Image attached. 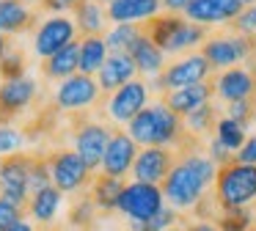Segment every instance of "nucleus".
Masks as SVG:
<instances>
[{
    "instance_id": "2f4dec72",
    "label": "nucleus",
    "mask_w": 256,
    "mask_h": 231,
    "mask_svg": "<svg viewBox=\"0 0 256 231\" xmlns=\"http://www.w3.org/2000/svg\"><path fill=\"white\" fill-rule=\"evenodd\" d=\"M215 226L220 231H250L256 226V209H226L218 212Z\"/></svg>"
},
{
    "instance_id": "473e14b6",
    "label": "nucleus",
    "mask_w": 256,
    "mask_h": 231,
    "mask_svg": "<svg viewBox=\"0 0 256 231\" xmlns=\"http://www.w3.org/2000/svg\"><path fill=\"white\" fill-rule=\"evenodd\" d=\"M184 214L176 212L174 206H166L157 218L152 220H140V223H127V231H168L174 226H182Z\"/></svg>"
},
{
    "instance_id": "c85d7f7f",
    "label": "nucleus",
    "mask_w": 256,
    "mask_h": 231,
    "mask_svg": "<svg viewBox=\"0 0 256 231\" xmlns=\"http://www.w3.org/2000/svg\"><path fill=\"white\" fill-rule=\"evenodd\" d=\"M184 130L190 132V135H196V138H204V135H215V126H218V121H220V116H218V108L212 102H206L204 108H198V110H193L190 116H184Z\"/></svg>"
},
{
    "instance_id": "de8ad7c7",
    "label": "nucleus",
    "mask_w": 256,
    "mask_h": 231,
    "mask_svg": "<svg viewBox=\"0 0 256 231\" xmlns=\"http://www.w3.org/2000/svg\"><path fill=\"white\" fill-rule=\"evenodd\" d=\"M182 223H184V220H182ZM168 231H184V228H182V226H174V228H168Z\"/></svg>"
},
{
    "instance_id": "c03bdc74",
    "label": "nucleus",
    "mask_w": 256,
    "mask_h": 231,
    "mask_svg": "<svg viewBox=\"0 0 256 231\" xmlns=\"http://www.w3.org/2000/svg\"><path fill=\"white\" fill-rule=\"evenodd\" d=\"M190 3H193V0H162V8H166L168 14H184V11L190 8Z\"/></svg>"
},
{
    "instance_id": "cd10ccee",
    "label": "nucleus",
    "mask_w": 256,
    "mask_h": 231,
    "mask_svg": "<svg viewBox=\"0 0 256 231\" xmlns=\"http://www.w3.org/2000/svg\"><path fill=\"white\" fill-rule=\"evenodd\" d=\"M105 8L94 0H80L78 8H74V25L83 30V36H102L105 30Z\"/></svg>"
},
{
    "instance_id": "2eb2a0df",
    "label": "nucleus",
    "mask_w": 256,
    "mask_h": 231,
    "mask_svg": "<svg viewBox=\"0 0 256 231\" xmlns=\"http://www.w3.org/2000/svg\"><path fill=\"white\" fill-rule=\"evenodd\" d=\"M212 86H215V96L226 104L256 96V77L248 66H232V69L218 72L212 74Z\"/></svg>"
},
{
    "instance_id": "bb28decb",
    "label": "nucleus",
    "mask_w": 256,
    "mask_h": 231,
    "mask_svg": "<svg viewBox=\"0 0 256 231\" xmlns=\"http://www.w3.org/2000/svg\"><path fill=\"white\" fill-rule=\"evenodd\" d=\"M34 25V14L20 0H0V33H20Z\"/></svg>"
},
{
    "instance_id": "20e7f679",
    "label": "nucleus",
    "mask_w": 256,
    "mask_h": 231,
    "mask_svg": "<svg viewBox=\"0 0 256 231\" xmlns=\"http://www.w3.org/2000/svg\"><path fill=\"white\" fill-rule=\"evenodd\" d=\"M212 196H215V204L220 212L256 206V165H245L232 160L228 165L218 168Z\"/></svg>"
},
{
    "instance_id": "f704fd0d",
    "label": "nucleus",
    "mask_w": 256,
    "mask_h": 231,
    "mask_svg": "<svg viewBox=\"0 0 256 231\" xmlns=\"http://www.w3.org/2000/svg\"><path fill=\"white\" fill-rule=\"evenodd\" d=\"M25 146V135L14 126H0V157L8 154H20Z\"/></svg>"
},
{
    "instance_id": "4be33fe9",
    "label": "nucleus",
    "mask_w": 256,
    "mask_h": 231,
    "mask_svg": "<svg viewBox=\"0 0 256 231\" xmlns=\"http://www.w3.org/2000/svg\"><path fill=\"white\" fill-rule=\"evenodd\" d=\"M135 72H138V66H135L132 55L127 52H116L110 55V58L105 60V66H102V72L96 74V82H100L102 94H116L122 86H127V82L135 80Z\"/></svg>"
},
{
    "instance_id": "9d476101",
    "label": "nucleus",
    "mask_w": 256,
    "mask_h": 231,
    "mask_svg": "<svg viewBox=\"0 0 256 231\" xmlns=\"http://www.w3.org/2000/svg\"><path fill=\"white\" fill-rule=\"evenodd\" d=\"M110 135H113V130H108L100 121H88V116H83L74 124V152L86 160V165L91 170H100L105 148L110 143Z\"/></svg>"
},
{
    "instance_id": "72a5a7b5",
    "label": "nucleus",
    "mask_w": 256,
    "mask_h": 231,
    "mask_svg": "<svg viewBox=\"0 0 256 231\" xmlns=\"http://www.w3.org/2000/svg\"><path fill=\"white\" fill-rule=\"evenodd\" d=\"M0 77H3V82L25 77V55H22V50L8 47V52L0 58Z\"/></svg>"
},
{
    "instance_id": "423d86ee",
    "label": "nucleus",
    "mask_w": 256,
    "mask_h": 231,
    "mask_svg": "<svg viewBox=\"0 0 256 231\" xmlns=\"http://www.w3.org/2000/svg\"><path fill=\"white\" fill-rule=\"evenodd\" d=\"M201 55L210 60L212 69H232L242 60L256 58V36L242 33H218L201 44Z\"/></svg>"
},
{
    "instance_id": "e433bc0d",
    "label": "nucleus",
    "mask_w": 256,
    "mask_h": 231,
    "mask_svg": "<svg viewBox=\"0 0 256 231\" xmlns=\"http://www.w3.org/2000/svg\"><path fill=\"white\" fill-rule=\"evenodd\" d=\"M94 212H96L94 201H91L88 196H83L80 201H74L72 209H69V223L78 226V228H83V226H88L91 220H94Z\"/></svg>"
},
{
    "instance_id": "f03ea898",
    "label": "nucleus",
    "mask_w": 256,
    "mask_h": 231,
    "mask_svg": "<svg viewBox=\"0 0 256 231\" xmlns=\"http://www.w3.org/2000/svg\"><path fill=\"white\" fill-rule=\"evenodd\" d=\"M127 132L138 146H162V148H182L188 130H184L182 116H176L162 99L154 104H146L138 116L127 124Z\"/></svg>"
},
{
    "instance_id": "6ab92c4d",
    "label": "nucleus",
    "mask_w": 256,
    "mask_h": 231,
    "mask_svg": "<svg viewBox=\"0 0 256 231\" xmlns=\"http://www.w3.org/2000/svg\"><path fill=\"white\" fill-rule=\"evenodd\" d=\"M215 96V86H212V77L206 82H198V86H184V88H174V91H166L162 94V102L174 110L176 116H190L193 110L204 108L206 102H212Z\"/></svg>"
},
{
    "instance_id": "393cba45",
    "label": "nucleus",
    "mask_w": 256,
    "mask_h": 231,
    "mask_svg": "<svg viewBox=\"0 0 256 231\" xmlns=\"http://www.w3.org/2000/svg\"><path fill=\"white\" fill-rule=\"evenodd\" d=\"M130 55H132V60H135V66H138L140 74L160 77L162 69H166V52H162V50L157 47L146 33H140V38L132 44Z\"/></svg>"
},
{
    "instance_id": "ddd939ff",
    "label": "nucleus",
    "mask_w": 256,
    "mask_h": 231,
    "mask_svg": "<svg viewBox=\"0 0 256 231\" xmlns=\"http://www.w3.org/2000/svg\"><path fill=\"white\" fill-rule=\"evenodd\" d=\"M146 104H149V86L144 80H132L118 88L113 96H108L105 116L113 118L116 124H130Z\"/></svg>"
},
{
    "instance_id": "5fc2aeb1",
    "label": "nucleus",
    "mask_w": 256,
    "mask_h": 231,
    "mask_svg": "<svg viewBox=\"0 0 256 231\" xmlns=\"http://www.w3.org/2000/svg\"><path fill=\"white\" fill-rule=\"evenodd\" d=\"M254 209H256V206H254Z\"/></svg>"
},
{
    "instance_id": "6e6552de",
    "label": "nucleus",
    "mask_w": 256,
    "mask_h": 231,
    "mask_svg": "<svg viewBox=\"0 0 256 231\" xmlns=\"http://www.w3.org/2000/svg\"><path fill=\"white\" fill-rule=\"evenodd\" d=\"M0 198L25 212L30 201V154L20 152L0 160Z\"/></svg>"
},
{
    "instance_id": "7ed1b4c3",
    "label": "nucleus",
    "mask_w": 256,
    "mask_h": 231,
    "mask_svg": "<svg viewBox=\"0 0 256 231\" xmlns=\"http://www.w3.org/2000/svg\"><path fill=\"white\" fill-rule=\"evenodd\" d=\"M144 33L162 50V52H188L210 38L206 25L190 22L182 14H160L154 20L144 22Z\"/></svg>"
},
{
    "instance_id": "b1692460",
    "label": "nucleus",
    "mask_w": 256,
    "mask_h": 231,
    "mask_svg": "<svg viewBox=\"0 0 256 231\" xmlns=\"http://www.w3.org/2000/svg\"><path fill=\"white\" fill-rule=\"evenodd\" d=\"M124 179H116V176H105V174H96L94 182L88 187V198L94 201V206L100 212H116L118 209V198L124 192Z\"/></svg>"
},
{
    "instance_id": "39448f33",
    "label": "nucleus",
    "mask_w": 256,
    "mask_h": 231,
    "mask_svg": "<svg viewBox=\"0 0 256 231\" xmlns=\"http://www.w3.org/2000/svg\"><path fill=\"white\" fill-rule=\"evenodd\" d=\"M47 162H50L52 184L64 196H78V192L88 190L91 182H94V170L86 165V160L74 148H56V152L47 154Z\"/></svg>"
},
{
    "instance_id": "58836bf2",
    "label": "nucleus",
    "mask_w": 256,
    "mask_h": 231,
    "mask_svg": "<svg viewBox=\"0 0 256 231\" xmlns=\"http://www.w3.org/2000/svg\"><path fill=\"white\" fill-rule=\"evenodd\" d=\"M206 154H210V160L218 165V168H223V165H228V162L234 160V154L228 152V148L223 146V143L218 140V138H212V140L206 143Z\"/></svg>"
},
{
    "instance_id": "1a4fd4ad",
    "label": "nucleus",
    "mask_w": 256,
    "mask_h": 231,
    "mask_svg": "<svg viewBox=\"0 0 256 231\" xmlns=\"http://www.w3.org/2000/svg\"><path fill=\"white\" fill-rule=\"evenodd\" d=\"M212 77V66L210 60L201 52H190L184 58L174 60L162 69L160 77H154V88L157 91H174V88H184V86H198V82H206Z\"/></svg>"
},
{
    "instance_id": "a18cd8bd",
    "label": "nucleus",
    "mask_w": 256,
    "mask_h": 231,
    "mask_svg": "<svg viewBox=\"0 0 256 231\" xmlns=\"http://www.w3.org/2000/svg\"><path fill=\"white\" fill-rule=\"evenodd\" d=\"M6 231H36V226L30 223L28 218H22V220H17V223H14V226H8Z\"/></svg>"
},
{
    "instance_id": "09e8293b",
    "label": "nucleus",
    "mask_w": 256,
    "mask_h": 231,
    "mask_svg": "<svg viewBox=\"0 0 256 231\" xmlns=\"http://www.w3.org/2000/svg\"><path fill=\"white\" fill-rule=\"evenodd\" d=\"M242 3H245V6H256V0H242Z\"/></svg>"
},
{
    "instance_id": "0eeeda50",
    "label": "nucleus",
    "mask_w": 256,
    "mask_h": 231,
    "mask_svg": "<svg viewBox=\"0 0 256 231\" xmlns=\"http://www.w3.org/2000/svg\"><path fill=\"white\" fill-rule=\"evenodd\" d=\"M166 196L162 187L157 184H144V182H127L124 192L118 198V214L127 218V223H140V220H152L166 209Z\"/></svg>"
},
{
    "instance_id": "dca6fc26",
    "label": "nucleus",
    "mask_w": 256,
    "mask_h": 231,
    "mask_svg": "<svg viewBox=\"0 0 256 231\" xmlns=\"http://www.w3.org/2000/svg\"><path fill=\"white\" fill-rule=\"evenodd\" d=\"M74 33H78V25L69 16H50V20H44L39 25V30H36V38H34L36 55H42L44 60L52 58L66 44L74 42Z\"/></svg>"
},
{
    "instance_id": "864d4df0",
    "label": "nucleus",
    "mask_w": 256,
    "mask_h": 231,
    "mask_svg": "<svg viewBox=\"0 0 256 231\" xmlns=\"http://www.w3.org/2000/svg\"><path fill=\"white\" fill-rule=\"evenodd\" d=\"M47 231H50V228H47Z\"/></svg>"
},
{
    "instance_id": "5701e85b",
    "label": "nucleus",
    "mask_w": 256,
    "mask_h": 231,
    "mask_svg": "<svg viewBox=\"0 0 256 231\" xmlns=\"http://www.w3.org/2000/svg\"><path fill=\"white\" fill-rule=\"evenodd\" d=\"M78 72H80V42L78 38L42 64V77L44 80H66V77L78 74Z\"/></svg>"
},
{
    "instance_id": "f257e3e1",
    "label": "nucleus",
    "mask_w": 256,
    "mask_h": 231,
    "mask_svg": "<svg viewBox=\"0 0 256 231\" xmlns=\"http://www.w3.org/2000/svg\"><path fill=\"white\" fill-rule=\"evenodd\" d=\"M215 179H218V165L210 160L206 148H198V152L179 154L174 170L160 187L168 206H174L182 214H190L212 192Z\"/></svg>"
},
{
    "instance_id": "412c9836",
    "label": "nucleus",
    "mask_w": 256,
    "mask_h": 231,
    "mask_svg": "<svg viewBox=\"0 0 256 231\" xmlns=\"http://www.w3.org/2000/svg\"><path fill=\"white\" fill-rule=\"evenodd\" d=\"M61 204H64V192L58 190L56 184H47V187H42V190H36L34 196H30L28 206H25V218L39 223L42 228H50L52 220L61 212Z\"/></svg>"
},
{
    "instance_id": "f3484780",
    "label": "nucleus",
    "mask_w": 256,
    "mask_h": 231,
    "mask_svg": "<svg viewBox=\"0 0 256 231\" xmlns=\"http://www.w3.org/2000/svg\"><path fill=\"white\" fill-rule=\"evenodd\" d=\"M36 99V82L30 77L8 80L0 86V126H6L14 116H20Z\"/></svg>"
},
{
    "instance_id": "4c0bfd02",
    "label": "nucleus",
    "mask_w": 256,
    "mask_h": 231,
    "mask_svg": "<svg viewBox=\"0 0 256 231\" xmlns=\"http://www.w3.org/2000/svg\"><path fill=\"white\" fill-rule=\"evenodd\" d=\"M232 30L242 36H256V6H245L242 14L232 22Z\"/></svg>"
},
{
    "instance_id": "f8f14e48",
    "label": "nucleus",
    "mask_w": 256,
    "mask_h": 231,
    "mask_svg": "<svg viewBox=\"0 0 256 231\" xmlns=\"http://www.w3.org/2000/svg\"><path fill=\"white\" fill-rule=\"evenodd\" d=\"M100 99H102L100 82L88 74H80V72L61 80L56 88V104L61 110H83V108L96 104Z\"/></svg>"
},
{
    "instance_id": "a211bd4d",
    "label": "nucleus",
    "mask_w": 256,
    "mask_h": 231,
    "mask_svg": "<svg viewBox=\"0 0 256 231\" xmlns=\"http://www.w3.org/2000/svg\"><path fill=\"white\" fill-rule=\"evenodd\" d=\"M242 8V0H193L184 16L198 25H215V22H234Z\"/></svg>"
},
{
    "instance_id": "49530a36",
    "label": "nucleus",
    "mask_w": 256,
    "mask_h": 231,
    "mask_svg": "<svg viewBox=\"0 0 256 231\" xmlns=\"http://www.w3.org/2000/svg\"><path fill=\"white\" fill-rule=\"evenodd\" d=\"M8 47H12V44H8V38L3 36V33H0V58H3V55L8 52Z\"/></svg>"
},
{
    "instance_id": "ea45409f",
    "label": "nucleus",
    "mask_w": 256,
    "mask_h": 231,
    "mask_svg": "<svg viewBox=\"0 0 256 231\" xmlns=\"http://www.w3.org/2000/svg\"><path fill=\"white\" fill-rule=\"evenodd\" d=\"M25 212L22 209H17L14 204H8L6 198H0V231H6L8 226H14L17 220H22Z\"/></svg>"
},
{
    "instance_id": "3c124183",
    "label": "nucleus",
    "mask_w": 256,
    "mask_h": 231,
    "mask_svg": "<svg viewBox=\"0 0 256 231\" xmlns=\"http://www.w3.org/2000/svg\"><path fill=\"white\" fill-rule=\"evenodd\" d=\"M20 3H34V0H20Z\"/></svg>"
},
{
    "instance_id": "4468645a",
    "label": "nucleus",
    "mask_w": 256,
    "mask_h": 231,
    "mask_svg": "<svg viewBox=\"0 0 256 231\" xmlns=\"http://www.w3.org/2000/svg\"><path fill=\"white\" fill-rule=\"evenodd\" d=\"M138 143L130 138V132L122 130H113L110 143L105 148V157H102L100 165V174L105 176H116V179H124L127 174H132V165L138 160Z\"/></svg>"
},
{
    "instance_id": "37998d69",
    "label": "nucleus",
    "mask_w": 256,
    "mask_h": 231,
    "mask_svg": "<svg viewBox=\"0 0 256 231\" xmlns=\"http://www.w3.org/2000/svg\"><path fill=\"white\" fill-rule=\"evenodd\" d=\"M182 228L184 231H220L212 220H198V218H184Z\"/></svg>"
},
{
    "instance_id": "a19ab883",
    "label": "nucleus",
    "mask_w": 256,
    "mask_h": 231,
    "mask_svg": "<svg viewBox=\"0 0 256 231\" xmlns=\"http://www.w3.org/2000/svg\"><path fill=\"white\" fill-rule=\"evenodd\" d=\"M237 162H245V165H256V135H248V140L242 143L237 154H234Z\"/></svg>"
},
{
    "instance_id": "79ce46f5",
    "label": "nucleus",
    "mask_w": 256,
    "mask_h": 231,
    "mask_svg": "<svg viewBox=\"0 0 256 231\" xmlns=\"http://www.w3.org/2000/svg\"><path fill=\"white\" fill-rule=\"evenodd\" d=\"M80 0H42V8L56 11L58 16H66V11H74Z\"/></svg>"
},
{
    "instance_id": "a878e982",
    "label": "nucleus",
    "mask_w": 256,
    "mask_h": 231,
    "mask_svg": "<svg viewBox=\"0 0 256 231\" xmlns=\"http://www.w3.org/2000/svg\"><path fill=\"white\" fill-rule=\"evenodd\" d=\"M110 58L108 52V44L102 36H83L80 38V74H100L105 60Z\"/></svg>"
},
{
    "instance_id": "c9c22d12",
    "label": "nucleus",
    "mask_w": 256,
    "mask_h": 231,
    "mask_svg": "<svg viewBox=\"0 0 256 231\" xmlns=\"http://www.w3.org/2000/svg\"><path fill=\"white\" fill-rule=\"evenodd\" d=\"M226 116H228V118H234L237 124L248 126L250 121L256 118V96L242 99V102H234V104H226Z\"/></svg>"
},
{
    "instance_id": "9b49d317",
    "label": "nucleus",
    "mask_w": 256,
    "mask_h": 231,
    "mask_svg": "<svg viewBox=\"0 0 256 231\" xmlns=\"http://www.w3.org/2000/svg\"><path fill=\"white\" fill-rule=\"evenodd\" d=\"M179 160L176 148H162V146H149L140 148L138 160L132 165V182H144V184H157L168 179V174L174 170Z\"/></svg>"
},
{
    "instance_id": "8fccbe9b",
    "label": "nucleus",
    "mask_w": 256,
    "mask_h": 231,
    "mask_svg": "<svg viewBox=\"0 0 256 231\" xmlns=\"http://www.w3.org/2000/svg\"><path fill=\"white\" fill-rule=\"evenodd\" d=\"M94 3H110V0H94Z\"/></svg>"
},
{
    "instance_id": "7c9ffc66",
    "label": "nucleus",
    "mask_w": 256,
    "mask_h": 231,
    "mask_svg": "<svg viewBox=\"0 0 256 231\" xmlns=\"http://www.w3.org/2000/svg\"><path fill=\"white\" fill-rule=\"evenodd\" d=\"M212 138H218V140H220L232 154H237L240 148H242V143L248 140V135H245V126L237 124L234 118H228V116H220V121H218L215 135H212Z\"/></svg>"
},
{
    "instance_id": "603ef678",
    "label": "nucleus",
    "mask_w": 256,
    "mask_h": 231,
    "mask_svg": "<svg viewBox=\"0 0 256 231\" xmlns=\"http://www.w3.org/2000/svg\"><path fill=\"white\" fill-rule=\"evenodd\" d=\"M250 231H256V226H254V228H250Z\"/></svg>"
},
{
    "instance_id": "aec40b11",
    "label": "nucleus",
    "mask_w": 256,
    "mask_h": 231,
    "mask_svg": "<svg viewBox=\"0 0 256 231\" xmlns=\"http://www.w3.org/2000/svg\"><path fill=\"white\" fill-rule=\"evenodd\" d=\"M162 0H110L105 6V14L116 25H127V22H140V20H154L160 16Z\"/></svg>"
},
{
    "instance_id": "c756f323",
    "label": "nucleus",
    "mask_w": 256,
    "mask_h": 231,
    "mask_svg": "<svg viewBox=\"0 0 256 231\" xmlns=\"http://www.w3.org/2000/svg\"><path fill=\"white\" fill-rule=\"evenodd\" d=\"M140 33H144V28H140V25H132V22L110 28V30L105 33L108 52H110V55H116V52H127V55H130V50H132V44L140 38Z\"/></svg>"
}]
</instances>
